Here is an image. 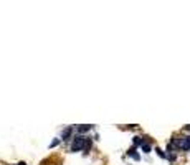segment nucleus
<instances>
[{
	"label": "nucleus",
	"instance_id": "obj_1",
	"mask_svg": "<svg viewBox=\"0 0 190 165\" xmlns=\"http://www.w3.org/2000/svg\"><path fill=\"white\" fill-rule=\"evenodd\" d=\"M170 144H172V147L182 148V150H190V136H185V137H175V139H174Z\"/></svg>",
	"mask_w": 190,
	"mask_h": 165
},
{
	"label": "nucleus",
	"instance_id": "obj_2",
	"mask_svg": "<svg viewBox=\"0 0 190 165\" xmlns=\"http://www.w3.org/2000/svg\"><path fill=\"white\" fill-rule=\"evenodd\" d=\"M85 144H86V137L76 136L75 140H73V145H71V152H80L81 148H85Z\"/></svg>",
	"mask_w": 190,
	"mask_h": 165
},
{
	"label": "nucleus",
	"instance_id": "obj_3",
	"mask_svg": "<svg viewBox=\"0 0 190 165\" xmlns=\"http://www.w3.org/2000/svg\"><path fill=\"white\" fill-rule=\"evenodd\" d=\"M71 134H73V127H66V129L63 131V134H61V139H63V140H68Z\"/></svg>",
	"mask_w": 190,
	"mask_h": 165
},
{
	"label": "nucleus",
	"instance_id": "obj_4",
	"mask_svg": "<svg viewBox=\"0 0 190 165\" xmlns=\"http://www.w3.org/2000/svg\"><path fill=\"white\" fill-rule=\"evenodd\" d=\"M127 155H131L132 159H134V160H139V159H141V155H139L137 152H136V147L129 148V150H127Z\"/></svg>",
	"mask_w": 190,
	"mask_h": 165
},
{
	"label": "nucleus",
	"instance_id": "obj_5",
	"mask_svg": "<svg viewBox=\"0 0 190 165\" xmlns=\"http://www.w3.org/2000/svg\"><path fill=\"white\" fill-rule=\"evenodd\" d=\"M91 127H93V126H88V124H83V126H80V127H78V134H85V132L91 131Z\"/></svg>",
	"mask_w": 190,
	"mask_h": 165
},
{
	"label": "nucleus",
	"instance_id": "obj_6",
	"mask_svg": "<svg viewBox=\"0 0 190 165\" xmlns=\"http://www.w3.org/2000/svg\"><path fill=\"white\" fill-rule=\"evenodd\" d=\"M132 140H134V145H141V147L146 144V139H142V137H134Z\"/></svg>",
	"mask_w": 190,
	"mask_h": 165
},
{
	"label": "nucleus",
	"instance_id": "obj_7",
	"mask_svg": "<svg viewBox=\"0 0 190 165\" xmlns=\"http://www.w3.org/2000/svg\"><path fill=\"white\" fill-rule=\"evenodd\" d=\"M91 144H93V140H91V137H86V144H85V152H88L89 148H91Z\"/></svg>",
	"mask_w": 190,
	"mask_h": 165
},
{
	"label": "nucleus",
	"instance_id": "obj_8",
	"mask_svg": "<svg viewBox=\"0 0 190 165\" xmlns=\"http://www.w3.org/2000/svg\"><path fill=\"white\" fill-rule=\"evenodd\" d=\"M142 150H144L146 154H149V152H151V145H149V144H144V145H142Z\"/></svg>",
	"mask_w": 190,
	"mask_h": 165
},
{
	"label": "nucleus",
	"instance_id": "obj_9",
	"mask_svg": "<svg viewBox=\"0 0 190 165\" xmlns=\"http://www.w3.org/2000/svg\"><path fill=\"white\" fill-rule=\"evenodd\" d=\"M156 152L159 154V157H162V159H165V157H167V155L164 154V150H161V148H156Z\"/></svg>",
	"mask_w": 190,
	"mask_h": 165
},
{
	"label": "nucleus",
	"instance_id": "obj_10",
	"mask_svg": "<svg viewBox=\"0 0 190 165\" xmlns=\"http://www.w3.org/2000/svg\"><path fill=\"white\" fill-rule=\"evenodd\" d=\"M58 142H60V140H58V139H56V140H53V144H51V145H50V147H55V145H58Z\"/></svg>",
	"mask_w": 190,
	"mask_h": 165
},
{
	"label": "nucleus",
	"instance_id": "obj_11",
	"mask_svg": "<svg viewBox=\"0 0 190 165\" xmlns=\"http://www.w3.org/2000/svg\"><path fill=\"white\" fill-rule=\"evenodd\" d=\"M17 165H27V164H25V162H18Z\"/></svg>",
	"mask_w": 190,
	"mask_h": 165
},
{
	"label": "nucleus",
	"instance_id": "obj_12",
	"mask_svg": "<svg viewBox=\"0 0 190 165\" xmlns=\"http://www.w3.org/2000/svg\"><path fill=\"white\" fill-rule=\"evenodd\" d=\"M185 131H190V126H185Z\"/></svg>",
	"mask_w": 190,
	"mask_h": 165
}]
</instances>
